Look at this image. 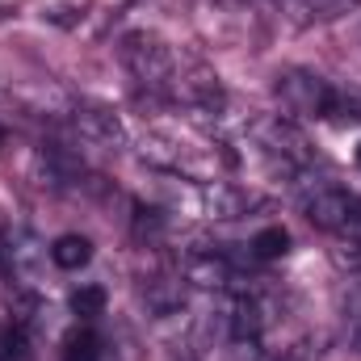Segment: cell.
<instances>
[{
  "label": "cell",
  "mask_w": 361,
  "mask_h": 361,
  "mask_svg": "<svg viewBox=\"0 0 361 361\" xmlns=\"http://www.w3.org/2000/svg\"><path fill=\"white\" fill-rule=\"evenodd\" d=\"M252 147L261 152V160L269 164V173L286 180H298L307 173H315V147L302 135V126L286 114H252L244 122Z\"/></svg>",
  "instance_id": "cell-1"
},
{
  "label": "cell",
  "mask_w": 361,
  "mask_h": 361,
  "mask_svg": "<svg viewBox=\"0 0 361 361\" xmlns=\"http://www.w3.org/2000/svg\"><path fill=\"white\" fill-rule=\"evenodd\" d=\"M294 189H298L302 214L319 231H328V235H336L345 244L361 240V193H353L349 185H341L332 177H311V173L294 180Z\"/></svg>",
  "instance_id": "cell-2"
},
{
  "label": "cell",
  "mask_w": 361,
  "mask_h": 361,
  "mask_svg": "<svg viewBox=\"0 0 361 361\" xmlns=\"http://www.w3.org/2000/svg\"><path fill=\"white\" fill-rule=\"evenodd\" d=\"M118 59L130 72V80L139 89H147L152 97L169 101L173 97V80H177V63L180 55L152 30H130L118 38Z\"/></svg>",
  "instance_id": "cell-3"
},
{
  "label": "cell",
  "mask_w": 361,
  "mask_h": 361,
  "mask_svg": "<svg viewBox=\"0 0 361 361\" xmlns=\"http://www.w3.org/2000/svg\"><path fill=\"white\" fill-rule=\"evenodd\" d=\"M332 80L311 72V68H281L273 76V92L281 101V114L286 118H302V122H328L332 114Z\"/></svg>",
  "instance_id": "cell-4"
},
{
  "label": "cell",
  "mask_w": 361,
  "mask_h": 361,
  "mask_svg": "<svg viewBox=\"0 0 361 361\" xmlns=\"http://www.w3.org/2000/svg\"><path fill=\"white\" fill-rule=\"evenodd\" d=\"M180 277L197 290H214V294H244L252 290L248 273L240 269V261H231V252H223L219 244H197L180 257Z\"/></svg>",
  "instance_id": "cell-5"
},
{
  "label": "cell",
  "mask_w": 361,
  "mask_h": 361,
  "mask_svg": "<svg viewBox=\"0 0 361 361\" xmlns=\"http://www.w3.org/2000/svg\"><path fill=\"white\" fill-rule=\"evenodd\" d=\"M197 202H202V214L214 219V223H235V219H248L252 210H261V193L257 189H244L235 180H206L197 189Z\"/></svg>",
  "instance_id": "cell-6"
},
{
  "label": "cell",
  "mask_w": 361,
  "mask_h": 361,
  "mask_svg": "<svg viewBox=\"0 0 361 361\" xmlns=\"http://www.w3.org/2000/svg\"><path fill=\"white\" fill-rule=\"evenodd\" d=\"M72 122H76L80 139L92 143V147H105V152H122V147H126V126H122V118H118L109 105H101V101H80L76 114H72Z\"/></svg>",
  "instance_id": "cell-7"
},
{
  "label": "cell",
  "mask_w": 361,
  "mask_h": 361,
  "mask_svg": "<svg viewBox=\"0 0 361 361\" xmlns=\"http://www.w3.org/2000/svg\"><path fill=\"white\" fill-rule=\"evenodd\" d=\"M0 257H4V269H8L13 281L34 286V281L42 277V265H47L51 248H47L34 231H13V235L0 244Z\"/></svg>",
  "instance_id": "cell-8"
},
{
  "label": "cell",
  "mask_w": 361,
  "mask_h": 361,
  "mask_svg": "<svg viewBox=\"0 0 361 361\" xmlns=\"http://www.w3.org/2000/svg\"><path fill=\"white\" fill-rule=\"evenodd\" d=\"M353 8H361V0H281V13H286V21L294 30H311V25L341 21Z\"/></svg>",
  "instance_id": "cell-9"
},
{
  "label": "cell",
  "mask_w": 361,
  "mask_h": 361,
  "mask_svg": "<svg viewBox=\"0 0 361 361\" xmlns=\"http://www.w3.org/2000/svg\"><path fill=\"white\" fill-rule=\"evenodd\" d=\"M92 261V240L89 235H76V231H68V235H59L55 244H51V265L63 273H76L85 269Z\"/></svg>",
  "instance_id": "cell-10"
},
{
  "label": "cell",
  "mask_w": 361,
  "mask_h": 361,
  "mask_svg": "<svg viewBox=\"0 0 361 361\" xmlns=\"http://www.w3.org/2000/svg\"><path fill=\"white\" fill-rule=\"evenodd\" d=\"M290 252V231L286 227H261L257 235H252V244H248V257L252 261H281Z\"/></svg>",
  "instance_id": "cell-11"
},
{
  "label": "cell",
  "mask_w": 361,
  "mask_h": 361,
  "mask_svg": "<svg viewBox=\"0 0 361 361\" xmlns=\"http://www.w3.org/2000/svg\"><path fill=\"white\" fill-rule=\"evenodd\" d=\"M63 361H101V336L92 324H80L63 341Z\"/></svg>",
  "instance_id": "cell-12"
},
{
  "label": "cell",
  "mask_w": 361,
  "mask_h": 361,
  "mask_svg": "<svg viewBox=\"0 0 361 361\" xmlns=\"http://www.w3.org/2000/svg\"><path fill=\"white\" fill-rule=\"evenodd\" d=\"M105 302H109V294H105V286H97V281H85V286L72 290V311H76V319H85V324H92L97 315H105Z\"/></svg>",
  "instance_id": "cell-13"
},
{
  "label": "cell",
  "mask_w": 361,
  "mask_h": 361,
  "mask_svg": "<svg viewBox=\"0 0 361 361\" xmlns=\"http://www.w3.org/2000/svg\"><path fill=\"white\" fill-rule=\"evenodd\" d=\"M328 122H361V85H336L332 89V114H328Z\"/></svg>",
  "instance_id": "cell-14"
},
{
  "label": "cell",
  "mask_w": 361,
  "mask_h": 361,
  "mask_svg": "<svg viewBox=\"0 0 361 361\" xmlns=\"http://www.w3.org/2000/svg\"><path fill=\"white\" fill-rule=\"evenodd\" d=\"M353 319H357V345H361V307H357V315H353Z\"/></svg>",
  "instance_id": "cell-15"
},
{
  "label": "cell",
  "mask_w": 361,
  "mask_h": 361,
  "mask_svg": "<svg viewBox=\"0 0 361 361\" xmlns=\"http://www.w3.org/2000/svg\"><path fill=\"white\" fill-rule=\"evenodd\" d=\"M4 139H8V130H4V122H0V147H4Z\"/></svg>",
  "instance_id": "cell-16"
},
{
  "label": "cell",
  "mask_w": 361,
  "mask_h": 361,
  "mask_svg": "<svg viewBox=\"0 0 361 361\" xmlns=\"http://www.w3.org/2000/svg\"><path fill=\"white\" fill-rule=\"evenodd\" d=\"M357 169H361V143H357Z\"/></svg>",
  "instance_id": "cell-17"
}]
</instances>
